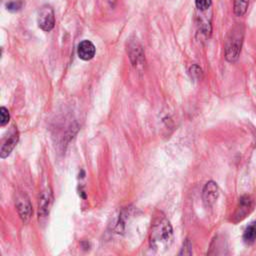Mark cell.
I'll return each mask as SVG.
<instances>
[{
    "label": "cell",
    "mask_w": 256,
    "mask_h": 256,
    "mask_svg": "<svg viewBox=\"0 0 256 256\" xmlns=\"http://www.w3.org/2000/svg\"><path fill=\"white\" fill-rule=\"evenodd\" d=\"M6 7H7V10L12 11V12L19 11V10L23 7V1H22V0H14V1H11V2H9V3L6 4Z\"/></svg>",
    "instance_id": "cell-11"
},
{
    "label": "cell",
    "mask_w": 256,
    "mask_h": 256,
    "mask_svg": "<svg viewBox=\"0 0 256 256\" xmlns=\"http://www.w3.org/2000/svg\"><path fill=\"white\" fill-rule=\"evenodd\" d=\"M249 5V0H234L233 3V11L236 16H243Z\"/></svg>",
    "instance_id": "cell-10"
},
{
    "label": "cell",
    "mask_w": 256,
    "mask_h": 256,
    "mask_svg": "<svg viewBox=\"0 0 256 256\" xmlns=\"http://www.w3.org/2000/svg\"><path fill=\"white\" fill-rule=\"evenodd\" d=\"M37 22H38V26L42 30H44V31L52 30L54 27V24H55V17H54L53 9L48 5L42 6L38 11Z\"/></svg>",
    "instance_id": "cell-3"
},
{
    "label": "cell",
    "mask_w": 256,
    "mask_h": 256,
    "mask_svg": "<svg viewBox=\"0 0 256 256\" xmlns=\"http://www.w3.org/2000/svg\"><path fill=\"white\" fill-rule=\"evenodd\" d=\"M243 239L248 244H252L256 241V221L247 226L243 234Z\"/></svg>",
    "instance_id": "cell-9"
},
{
    "label": "cell",
    "mask_w": 256,
    "mask_h": 256,
    "mask_svg": "<svg viewBox=\"0 0 256 256\" xmlns=\"http://www.w3.org/2000/svg\"><path fill=\"white\" fill-rule=\"evenodd\" d=\"M16 207L18 209V212H19L21 218L24 221H28L29 218L31 217V214H32V207H31V204H30V201H29L28 197L25 194L24 195L23 194L19 195L17 197Z\"/></svg>",
    "instance_id": "cell-4"
},
{
    "label": "cell",
    "mask_w": 256,
    "mask_h": 256,
    "mask_svg": "<svg viewBox=\"0 0 256 256\" xmlns=\"http://www.w3.org/2000/svg\"><path fill=\"white\" fill-rule=\"evenodd\" d=\"M172 227L170 223L164 219H159L152 228L151 233V244L154 249L162 250L170 246L172 242Z\"/></svg>",
    "instance_id": "cell-2"
},
{
    "label": "cell",
    "mask_w": 256,
    "mask_h": 256,
    "mask_svg": "<svg viewBox=\"0 0 256 256\" xmlns=\"http://www.w3.org/2000/svg\"><path fill=\"white\" fill-rule=\"evenodd\" d=\"M219 190L215 182H207L203 189V200L206 205H212L218 198Z\"/></svg>",
    "instance_id": "cell-6"
},
{
    "label": "cell",
    "mask_w": 256,
    "mask_h": 256,
    "mask_svg": "<svg viewBox=\"0 0 256 256\" xmlns=\"http://www.w3.org/2000/svg\"><path fill=\"white\" fill-rule=\"evenodd\" d=\"M17 141H18V133H17V131H14L2 144V148H1V157L2 158H5L6 156H8L10 154L12 149L15 147Z\"/></svg>",
    "instance_id": "cell-8"
},
{
    "label": "cell",
    "mask_w": 256,
    "mask_h": 256,
    "mask_svg": "<svg viewBox=\"0 0 256 256\" xmlns=\"http://www.w3.org/2000/svg\"><path fill=\"white\" fill-rule=\"evenodd\" d=\"M196 7L199 11H207L212 4L211 0H195Z\"/></svg>",
    "instance_id": "cell-12"
},
{
    "label": "cell",
    "mask_w": 256,
    "mask_h": 256,
    "mask_svg": "<svg viewBox=\"0 0 256 256\" xmlns=\"http://www.w3.org/2000/svg\"><path fill=\"white\" fill-rule=\"evenodd\" d=\"M252 206H253V203L249 196L241 197L240 201H239L238 209L235 213V217L237 218V220L243 219L250 212V210L252 209Z\"/></svg>",
    "instance_id": "cell-7"
},
{
    "label": "cell",
    "mask_w": 256,
    "mask_h": 256,
    "mask_svg": "<svg viewBox=\"0 0 256 256\" xmlns=\"http://www.w3.org/2000/svg\"><path fill=\"white\" fill-rule=\"evenodd\" d=\"M244 26L237 23L228 32L225 41V58L228 62L233 63L238 60L244 39Z\"/></svg>",
    "instance_id": "cell-1"
},
{
    "label": "cell",
    "mask_w": 256,
    "mask_h": 256,
    "mask_svg": "<svg viewBox=\"0 0 256 256\" xmlns=\"http://www.w3.org/2000/svg\"><path fill=\"white\" fill-rule=\"evenodd\" d=\"M77 54L80 59L88 61L92 59L95 55V46L94 44L89 40H83L79 43Z\"/></svg>",
    "instance_id": "cell-5"
},
{
    "label": "cell",
    "mask_w": 256,
    "mask_h": 256,
    "mask_svg": "<svg viewBox=\"0 0 256 256\" xmlns=\"http://www.w3.org/2000/svg\"><path fill=\"white\" fill-rule=\"evenodd\" d=\"M189 74L191 75V78L199 79V78L202 77V70H201V68L199 66L193 65L189 69Z\"/></svg>",
    "instance_id": "cell-13"
},
{
    "label": "cell",
    "mask_w": 256,
    "mask_h": 256,
    "mask_svg": "<svg viewBox=\"0 0 256 256\" xmlns=\"http://www.w3.org/2000/svg\"><path fill=\"white\" fill-rule=\"evenodd\" d=\"M0 115H1V120H0V125L1 126H5L9 119H10V115H9V112L8 110L5 108V107H1L0 109Z\"/></svg>",
    "instance_id": "cell-14"
}]
</instances>
